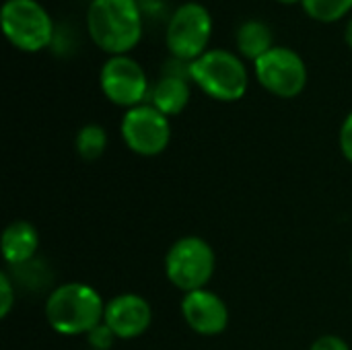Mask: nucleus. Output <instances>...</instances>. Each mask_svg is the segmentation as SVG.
<instances>
[{
	"label": "nucleus",
	"instance_id": "1",
	"mask_svg": "<svg viewBox=\"0 0 352 350\" xmlns=\"http://www.w3.org/2000/svg\"><path fill=\"white\" fill-rule=\"evenodd\" d=\"M87 31L109 56H126L142 37V12L136 0H91Z\"/></svg>",
	"mask_w": 352,
	"mask_h": 350
},
{
	"label": "nucleus",
	"instance_id": "2",
	"mask_svg": "<svg viewBox=\"0 0 352 350\" xmlns=\"http://www.w3.org/2000/svg\"><path fill=\"white\" fill-rule=\"evenodd\" d=\"M103 297L85 283L60 285L45 301V320L60 336H87L103 322Z\"/></svg>",
	"mask_w": 352,
	"mask_h": 350
},
{
	"label": "nucleus",
	"instance_id": "3",
	"mask_svg": "<svg viewBox=\"0 0 352 350\" xmlns=\"http://www.w3.org/2000/svg\"><path fill=\"white\" fill-rule=\"evenodd\" d=\"M190 78L198 89L214 101H239L250 87L245 62L229 50H206L198 60L190 62Z\"/></svg>",
	"mask_w": 352,
	"mask_h": 350
},
{
	"label": "nucleus",
	"instance_id": "4",
	"mask_svg": "<svg viewBox=\"0 0 352 350\" xmlns=\"http://www.w3.org/2000/svg\"><path fill=\"white\" fill-rule=\"evenodd\" d=\"M217 268V256L210 243L196 235L177 239L165 256V276L169 283L186 293L206 289Z\"/></svg>",
	"mask_w": 352,
	"mask_h": 350
},
{
	"label": "nucleus",
	"instance_id": "5",
	"mask_svg": "<svg viewBox=\"0 0 352 350\" xmlns=\"http://www.w3.org/2000/svg\"><path fill=\"white\" fill-rule=\"evenodd\" d=\"M210 35H212L210 10L200 2H186L173 10L167 23L165 43L175 60L190 64L206 52Z\"/></svg>",
	"mask_w": 352,
	"mask_h": 350
},
{
	"label": "nucleus",
	"instance_id": "6",
	"mask_svg": "<svg viewBox=\"0 0 352 350\" xmlns=\"http://www.w3.org/2000/svg\"><path fill=\"white\" fill-rule=\"evenodd\" d=\"M2 31L16 50L39 52L54 39V21L37 0H6Z\"/></svg>",
	"mask_w": 352,
	"mask_h": 350
},
{
	"label": "nucleus",
	"instance_id": "7",
	"mask_svg": "<svg viewBox=\"0 0 352 350\" xmlns=\"http://www.w3.org/2000/svg\"><path fill=\"white\" fill-rule=\"evenodd\" d=\"M258 83L274 97L293 99L303 93L307 85V66L303 58L285 45H274L254 62Z\"/></svg>",
	"mask_w": 352,
	"mask_h": 350
},
{
	"label": "nucleus",
	"instance_id": "8",
	"mask_svg": "<svg viewBox=\"0 0 352 350\" xmlns=\"http://www.w3.org/2000/svg\"><path fill=\"white\" fill-rule=\"evenodd\" d=\"M124 144L138 157H159L171 142L169 118L151 103L126 109L120 124Z\"/></svg>",
	"mask_w": 352,
	"mask_h": 350
},
{
	"label": "nucleus",
	"instance_id": "9",
	"mask_svg": "<svg viewBox=\"0 0 352 350\" xmlns=\"http://www.w3.org/2000/svg\"><path fill=\"white\" fill-rule=\"evenodd\" d=\"M99 87L113 105L126 109L142 105V101L151 95L144 68L128 54L109 56L103 62L99 72Z\"/></svg>",
	"mask_w": 352,
	"mask_h": 350
},
{
	"label": "nucleus",
	"instance_id": "10",
	"mask_svg": "<svg viewBox=\"0 0 352 350\" xmlns=\"http://www.w3.org/2000/svg\"><path fill=\"white\" fill-rule=\"evenodd\" d=\"M103 324L109 326L118 340H134L148 332L153 324V307L136 293H122L105 303Z\"/></svg>",
	"mask_w": 352,
	"mask_h": 350
},
{
	"label": "nucleus",
	"instance_id": "11",
	"mask_svg": "<svg viewBox=\"0 0 352 350\" xmlns=\"http://www.w3.org/2000/svg\"><path fill=\"white\" fill-rule=\"evenodd\" d=\"M182 316L188 328L200 336L223 334L231 318L227 303L208 289L186 293L182 299Z\"/></svg>",
	"mask_w": 352,
	"mask_h": 350
},
{
	"label": "nucleus",
	"instance_id": "12",
	"mask_svg": "<svg viewBox=\"0 0 352 350\" xmlns=\"http://www.w3.org/2000/svg\"><path fill=\"white\" fill-rule=\"evenodd\" d=\"M39 248V233L29 221H12L2 233V256L8 266L31 262Z\"/></svg>",
	"mask_w": 352,
	"mask_h": 350
},
{
	"label": "nucleus",
	"instance_id": "13",
	"mask_svg": "<svg viewBox=\"0 0 352 350\" xmlns=\"http://www.w3.org/2000/svg\"><path fill=\"white\" fill-rule=\"evenodd\" d=\"M190 83L188 76H179V74H169L165 72L151 89V105L155 109H159L163 116L171 118L182 113L188 103H190Z\"/></svg>",
	"mask_w": 352,
	"mask_h": 350
},
{
	"label": "nucleus",
	"instance_id": "14",
	"mask_svg": "<svg viewBox=\"0 0 352 350\" xmlns=\"http://www.w3.org/2000/svg\"><path fill=\"white\" fill-rule=\"evenodd\" d=\"M235 41H237L239 54L243 58L252 60V62H256L260 56H264L268 50L274 47V37H272L270 27L264 21H258V19L243 21L239 25V29H237Z\"/></svg>",
	"mask_w": 352,
	"mask_h": 350
},
{
	"label": "nucleus",
	"instance_id": "15",
	"mask_svg": "<svg viewBox=\"0 0 352 350\" xmlns=\"http://www.w3.org/2000/svg\"><path fill=\"white\" fill-rule=\"evenodd\" d=\"M74 149L78 153L80 159L85 161H97L99 157H103L105 149H107V132L103 126L99 124H87L76 132L74 138Z\"/></svg>",
	"mask_w": 352,
	"mask_h": 350
},
{
	"label": "nucleus",
	"instance_id": "16",
	"mask_svg": "<svg viewBox=\"0 0 352 350\" xmlns=\"http://www.w3.org/2000/svg\"><path fill=\"white\" fill-rule=\"evenodd\" d=\"M301 4L303 10L320 23H334L352 8V0H303Z\"/></svg>",
	"mask_w": 352,
	"mask_h": 350
},
{
	"label": "nucleus",
	"instance_id": "17",
	"mask_svg": "<svg viewBox=\"0 0 352 350\" xmlns=\"http://www.w3.org/2000/svg\"><path fill=\"white\" fill-rule=\"evenodd\" d=\"M118 338H116V334L109 330V326L107 324H99V326H95L89 334H87V342H89V347L93 350H111L113 347V342H116Z\"/></svg>",
	"mask_w": 352,
	"mask_h": 350
},
{
	"label": "nucleus",
	"instance_id": "18",
	"mask_svg": "<svg viewBox=\"0 0 352 350\" xmlns=\"http://www.w3.org/2000/svg\"><path fill=\"white\" fill-rule=\"evenodd\" d=\"M14 285H12V278L2 272L0 274V318H8L12 305H14Z\"/></svg>",
	"mask_w": 352,
	"mask_h": 350
},
{
	"label": "nucleus",
	"instance_id": "19",
	"mask_svg": "<svg viewBox=\"0 0 352 350\" xmlns=\"http://www.w3.org/2000/svg\"><path fill=\"white\" fill-rule=\"evenodd\" d=\"M338 144L340 151L344 155V159L352 163V111L344 118L342 126H340V134H338Z\"/></svg>",
	"mask_w": 352,
	"mask_h": 350
},
{
	"label": "nucleus",
	"instance_id": "20",
	"mask_svg": "<svg viewBox=\"0 0 352 350\" xmlns=\"http://www.w3.org/2000/svg\"><path fill=\"white\" fill-rule=\"evenodd\" d=\"M309 350H351L349 342L336 334H326V336H320Z\"/></svg>",
	"mask_w": 352,
	"mask_h": 350
},
{
	"label": "nucleus",
	"instance_id": "21",
	"mask_svg": "<svg viewBox=\"0 0 352 350\" xmlns=\"http://www.w3.org/2000/svg\"><path fill=\"white\" fill-rule=\"evenodd\" d=\"M344 39H346V43L352 47V19L349 21V25H346V31H344Z\"/></svg>",
	"mask_w": 352,
	"mask_h": 350
},
{
	"label": "nucleus",
	"instance_id": "22",
	"mask_svg": "<svg viewBox=\"0 0 352 350\" xmlns=\"http://www.w3.org/2000/svg\"><path fill=\"white\" fill-rule=\"evenodd\" d=\"M280 4H295V2H303V0H276Z\"/></svg>",
	"mask_w": 352,
	"mask_h": 350
},
{
	"label": "nucleus",
	"instance_id": "23",
	"mask_svg": "<svg viewBox=\"0 0 352 350\" xmlns=\"http://www.w3.org/2000/svg\"><path fill=\"white\" fill-rule=\"evenodd\" d=\"M136 2H153V0H136Z\"/></svg>",
	"mask_w": 352,
	"mask_h": 350
},
{
	"label": "nucleus",
	"instance_id": "24",
	"mask_svg": "<svg viewBox=\"0 0 352 350\" xmlns=\"http://www.w3.org/2000/svg\"><path fill=\"white\" fill-rule=\"evenodd\" d=\"M89 350H93V349H89Z\"/></svg>",
	"mask_w": 352,
	"mask_h": 350
}]
</instances>
